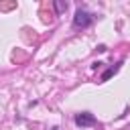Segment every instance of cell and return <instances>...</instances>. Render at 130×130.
Listing matches in <instances>:
<instances>
[{"instance_id": "1", "label": "cell", "mask_w": 130, "mask_h": 130, "mask_svg": "<svg viewBox=\"0 0 130 130\" xmlns=\"http://www.w3.org/2000/svg\"><path fill=\"white\" fill-rule=\"evenodd\" d=\"M89 22H91V16H89V14L85 12V10H81V8H79V10L75 12L73 24H75V26H81V28H83V26H87Z\"/></svg>"}, {"instance_id": "2", "label": "cell", "mask_w": 130, "mask_h": 130, "mask_svg": "<svg viewBox=\"0 0 130 130\" xmlns=\"http://www.w3.org/2000/svg\"><path fill=\"white\" fill-rule=\"evenodd\" d=\"M75 124L81 126V128H83V126H93V124H95V118H93L89 112H83V114H77V116H75Z\"/></svg>"}]
</instances>
